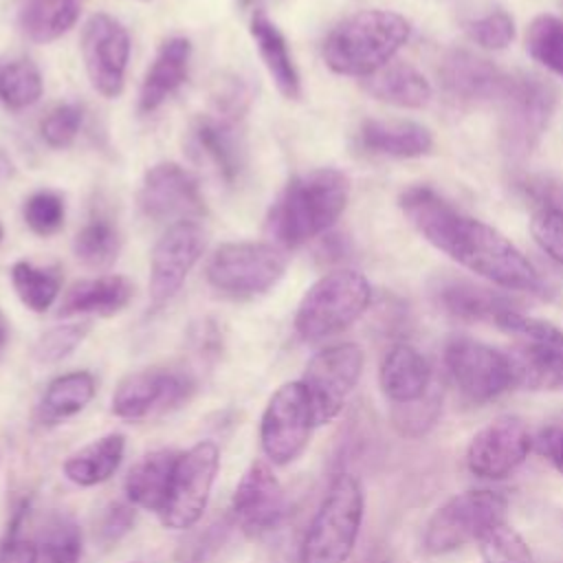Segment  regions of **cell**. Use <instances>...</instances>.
<instances>
[{
  "instance_id": "6da1fadb",
  "label": "cell",
  "mask_w": 563,
  "mask_h": 563,
  "mask_svg": "<svg viewBox=\"0 0 563 563\" xmlns=\"http://www.w3.org/2000/svg\"><path fill=\"white\" fill-rule=\"evenodd\" d=\"M398 207L431 246L466 271L504 290L548 297L534 264L501 231L462 213L435 189L411 185L400 194Z\"/></svg>"
},
{
  "instance_id": "7a4b0ae2",
  "label": "cell",
  "mask_w": 563,
  "mask_h": 563,
  "mask_svg": "<svg viewBox=\"0 0 563 563\" xmlns=\"http://www.w3.org/2000/svg\"><path fill=\"white\" fill-rule=\"evenodd\" d=\"M350 200V180L336 167L297 174L273 202L266 233L279 249H297L334 227Z\"/></svg>"
},
{
  "instance_id": "3957f363",
  "label": "cell",
  "mask_w": 563,
  "mask_h": 563,
  "mask_svg": "<svg viewBox=\"0 0 563 563\" xmlns=\"http://www.w3.org/2000/svg\"><path fill=\"white\" fill-rule=\"evenodd\" d=\"M409 18L387 9H365L341 20L323 40L325 66L343 77L365 79L387 66L411 37Z\"/></svg>"
},
{
  "instance_id": "277c9868",
  "label": "cell",
  "mask_w": 563,
  "mask_h": 563,
  "mask_svg": "<svg viewBox=\"0 0 563 563\" xmlns=\"http://www.w3.org/2000/svg\"><path fill=\"white\" fill-rule=\"evenodd\" d=\"M365 512L361 482L336 473L306 530L301 563H345L356 545Z\"/></svg>"
},
{
  "instance_id": "5b68a950",
  "label": "cell",
  "mask_w": 563,
  "mask_h": 563,
  "mask_svg": "<svg viewBox=\"0 0 563 563\" xmlns=\"http://www.w3.org/2000/svg\"><path fill=\"white\" fill-rule=\"evenodd\" d=\"M495 328L512 334L517 343L506 352L512 385L528 391H563V330L550 321L512 308L501 312Z\"/></svg>"
},
{
  "instance_id": "8992f818",
  "label": "cell",
  "mask_w": 563,
  "mask_h": 563,
  "mask_svg": "<svg viewBox=\"0 0 563 563\" xmlns=\"http://www.w3.org/2000/svg\"><path fill=\"white\" fill-rule=\"evenodd\" d=\"M369 301L372 286L358 271L339 268L325 273L301 297L295 330L303 341H323L361 319Z\"/></svg>"
},
{
  "instance_id": "52a82bcc",
  "label": "cell",
  "mask_w": 563,
  "mask_h": 563,
  "mask_svg": "<svg viewBox=\"0 0 563 563\" xmlns=\"http://www.w3.org/2000/svg\"><path fill=\"white\" fill-rule=\"evenodd\" d=\"M499 143L508 161H523L534 152L556 108L554 88L534 75H508L497 97Z\"/></svg>"
},
{
  "instance_id": "ba28073f",
  "label": "cell",
  "mask_w": 563,
  "mask_h": 563,
  "mask_svg": "<svg viewBox=\"0 0 563 563\" xmlns=\"http://www.w3.org/2000/svg\"><path fill=\"white\" fill-rule=\"evenodd\" d=\"M508 499L501 493L477 488L464 490L440 504L424 523L422 550L431 556H442L479 541V537L506 521Z\"/></svg>"
},
{
  "instance_id": "9c48e42d",
  "label": "cell",
  "mask_w": 563,
  "mask_h": 563,
  "mask_svg": "<svg viewBox=\"0 0 563 563\" xmlns=\"http://www.w3.org/2000/svg\"><path fill=\"white\" fill-rule=\"evenodd\" d=\"M288 257L273 242H227L207 264V282L231 299H251L268 292L286 273Z\"/></svg>"
},
{
  "instance_id": "30bf717a",
  "label": "cell",
  "mask_w": 563,
  "mask_h": 563,
  "mask_svg": "<svg viewBox=\"0 0 563 563\" xmlns=\"http://www.w3.org/2000/svg\"><path fill=\"white\" fill-rule=\"evenodd\" d=\"M444 367L460 391L473 405L495 400L512 385L508 354L471 336H453L444 345Z\"/></svg>"
},
{
  "instance_id": "8fae6325",
  "label": "cell",
  "mask_w": 563,
  "mask_h": 563,
  "mask_svg": "<svg viewBox=\"0 0 563 563\" xmlns=\"http://www.w3.org/2000/svg\"><path fill=\"white\" fill-rule=\"evenodd\" d=\"M363 350L356 343H334L319 350L306 365L301 385L310 398L314 427L334 420L363 374Z\"/></svg>"
},
{
  "instance_id": "7c38bea8",
  "label": "cell",
  "mask_w": 563,
  "mask_h": 563,
  "mask_svg": "<svg viewBox=\"0 0 563 563\" xmlns=\"http://www.w3.org/2000/svg\"><path fill=\"white\" fill-rule=\"evenodd\" d=\"M314 429L310 398L301 380L284 383L271 396L260 424V442L268 462L290 464L308 446Z\"/></svg>"
},
{
  "instance_id": "4fadbf2b",
  "label": "cell",
  "mask_w": 563,
  "mask_h": 563,
  "mask_svg": "<svg viewBox=\"0 0 563 563\" xmlns=\"http://www.w3.org/2000/svg\"><path fill=\"white\" fill-rule=\"evenodd\" d=\"M218 466L220 453L213 440H202L178 455L167 501L158 512L165 528L185 530L202 517Z\"/></svg>"
},
{
  "instance_id": "5bb4252c",
  "label": "cell",
  "mask_w": 563,
  "mask_h": 563,
  "mask_svg": "<svg viewBox=\"0 0 563 563\" xmlns=\"http://www.w3.org/2000/svg\"><path fill=\"white\" fill-rule=\"evenodd\" d=\"M207 233L196 220L169 224L150 255V303L163 308L205 253Z\"/></svg>"
},
{
  "instance_id": "9a60e30c",
  "label": "cell",
  "mask_w": 563,
  "mask_h": 563,
  "mask_svg": "<svg viewBox=\"0 0 563 563\" xmlns=\"http://www.w3.org/2000/svg\"><path fill=\"white\" fill-rule=\"evenodd\" d=\"M81 57L92 88L108 99L119 97L130 57L125 26L108 13L90 15L81 31Z\"/></svg>"
},
{
  "instance_id": "2e32d148",
  "label": "cell",
  "mask_w": 563,
  "mask_h": 563,
  "mask_svg": "<svg viewBox=\"0 0 563 563\" xmlns=\"http://www.w3.org/2000/svg\"><path fill=\"white\" fill-rule=\"evenodd\" d=\"M139 207L150 220H172V224L200 220L207 213L198 180L185 167L169 161L156 163L145 172L139 189Z\"/></svg>"
},
{
  "instance_id": "e0dca14e",
  "label": "cell",
  "mask_w": 563,
  "mask_h": 563,
  "mask_svg": "<svg viewBox=\"0 0 563 563\" xmlns=\"http://www.w3.org/2000/svg\"><path fill=\"white\" fill-rule=\"evenodd\" d=\"M532 446L526 422L517 416H497L471 438L466 468L482 479H501L517 471Z\"/></svg>"
},
{
  "instance_id": "ac0fdd59",
  "label": "cell",
  "mask_w": 563,
  "mask_h": 563,
  "mask_svg": "<svg viewBox=\"0 0 563 563\" xmlns=\"http://www.w3.org/2000/svg\"><path fill=\"white\" fill-rule=\"evenodd\" d=\"M194 391L187 374L172 369H141L128 374L112 394V413L125 420H139L154 411L178 407Z\"/></svg>"
},
{
  "instance_id": "d6986e66",
  "label": "cell",
  "mask_w": 563,
  "mask_h": 563,
  "mask_svg": "<svg viewBox=\"0 0 563 563\" xmlns=\"http://www.w3.org/2000/svg\"><path fill=\"white\" fill-rule=\"evenodd\" d=\"M286 497L273 468L255 460L240 477L233 493V517L246 537L271 532L284 517Z\"/></svg>"
},
{
  "instance_id": "ffe728a7",
  "label": "cell",
  "mask_w": 563,
  "mask_h": 563,
  "mask_svg": "<svg viewBox=\"0 0 563 563\" xmlns=\"http://www.w3.org/2000/svg\"><path fill=\"white\" fill-rule=\"evenodd\" d=\"M440 84L449 99L455 103H482L497 101L506 77L495 64L471 53V51H449L440 64Z\"/></svg>"
},
{
  "instance_id": "44dd1931",
  "label": "cell",
  "mask_w": 563,
  "mask_h": 563,
  "mask_svg": "<svg viewBox=\"0 0 563 563\" xmlns=\"http://www.w3.org/2000/svg\"><path fill=\"white\" fill-rule=\"evenodd\" d=\"M431 378L429 361L409 343L391 345L378 367L380 391L394 407L424 398L431 391Z\"/></svg>"
},
{
  "instance_id": "7402d4cb",
  "label": "cell",
  "mask_w": 563,
  "mask_h": 563,
  "mask_svg": "<svg viewBox=\"0 0 563 563\" xmlns=\"http://www.w3.org/2000/svg\"><path fill=\"white\" fill-rule=\"evenodd\" d=\"M235 119L238 117L233 114L216 112L209 117H200L191 130L196 147L209 158L218 176L229 187L240 180L246 161L244 141L235 125Z\"/></svg>"
},
{
  "instance_id": "603a6c76",
  "label": "cell",
  "mask_w": 563,
  "mask_h": 563,
  "mask_svg": "<svg viewBox=\"0 0 563 563\" xmlns=\"http://www.w3.org/2000/svg\"><path fill=\"white\" fill-rule=\"evenodd\" d=\"M363 152L389 158H418L431 152L433 134L427 125L409 119H367L356 132Z\"/></svg>"
},
{
  "instance_id": "cb8c5ba5",
  "label": "cell",
  "mask_w": 563,
  "mask_h": 563,
  "mask_svg": "<svg viewBox=\"0 0 563 563\" xmlns=\"http://www.w3.org/2000/svg\"><path fill=\"white\" fill-rule=\"evenodd\" d=\"M431 295L440 310L462 321L493 323L501 312L517 308L508 295L462 277H440Z\"/></svg>"
},
{
  "instance_id": "d4e9b609",
  "label": "cell",
  "mask_w": 563,
  "mask_h": 563,
  "mask_svg": "<svg viewBox=\"0 0 563 563\" xmlns=\"http://www.w3.org/2000/svg\"><path fill=\"white\" fill-rule=\"evenodd\" d=\"M189 59H191V44L187 37H167L143 81H141V90H139V110L141 112H154L158 106H163V101L176 92L183 81L187 79V73H189Z\"/></svg>"
},
{
  "instance_id": "484cf974",
  "label": "cell",
  "mask_w": 563,
  "mask_h": 563,
  "mask_svg": "<svg viewBox=\"0 0 563 563\" xmlns=\"http://www.w3.org/2000/svg\"><path fill=\"white\" fill-rule=\"evenodd\" d=\"M134 297V284L123 275H101L75 282L59 301V317L99 314L112 317L121 312Z\"/></svg>"
},
{
  "instance_id": "4316f807",
  "label": "cell",
  "mask_w": 563,
  "mask_h": 563,
  "mask_svg": "<svg viewBox=\"0 0 563 563\" xmlns=\"http://www.w3.org/2000/svg\"><path fill=\"white\" fill-rule=\"evenodd\" d=\"M249 31H251L255 48H257L273 84L277 86V90L286 99H299L301 77H299V70L295 66V59H292V53L288 48L284 33L277 29V24L264 11H255L251 15Z\"/></svg>"
},
{
  "instance_id": "83f0119b",
  "label": "cell",
  "mask_w": 563,
  "mask_h": 563,
  "mask_svg": "<svg viewBox=\"0 0 563 563\" xmlns=\"http://www.w3.org/2000/svg\"><path fill=\"white\" fill-rule=\"evenodd\" d=\"M361 81H363V90L372 99L383 101L387 106H396V108L416 110L427 106L433 97V88L429 79L418 68L405 62H389L387 66L378 68L376 73H372Z\"/></svg>"
},
{
  "instance_id": "f1b7e54d",
  "label": "cell",
  "mask_w": 563,
  "mask_h": 563,
  "mask_svg": "<svg viewBox=\"0 0 563 563\" xmlns=\"http://www.w3.org/2000/svg\"><path fill=\"white\" fill-rule=\"evenodd\" d=\"M178 455L180 453H174L172 449H158L143 455L125 477L128 501L145 510L161 512L169 495Z\"/></svg>"
},
{
  "instance_id": "f546056e",
  "label": "cell",
  "mask_w": 563,
  "mask_h": 563,
  "mask_svg": "<svg viewBox=\"0 0 563 563\" xmlns=\"http://www.w3.org/2000/svg\"><path fill=\"white\" fill-rule=\"evenodd\" d=\"M125 438L123 433H108L64 462V475L77 486H97L114 475L123 460Z\"/></svg>"
},
{
  "instance_id": "4dcf8cb0",
  "label": "cell",
  "mask_w": 563,
  "mask_h": 563,
  "mask_svg": "<svg viewBox=\"0 0 563 563\" xmlns=\"http://www.w3.org/2000/svg\"><path fill=\"white\" fill-rule=\"evenodd\" d=\"M81 13V0H26L18 22L26 40L48 44L68 33Z\"/></svg>"
},
{
  "instance_id": "1f68e13d",
  "label": "cell",
  "mask_w": 563,
  "mask_h": 563,
  "mask_svg": "<svg viewBox=\"0 0 563 563\" xmlns=\"http://www.w3.org/2000/svg\"><path fill=\"white\" fill-rule=\"evenodd\" d=\"M95 396V376L90 372H68L53 378L44 391L40 411L42 420L59 422L66 420L92 400Z\"/></svg>"
},
{
  "instance_id": "d6a6232c",
  "label": "cell",
  "mask_w": 563,
  "mask_h": 563,
  "mask_svg": "<svg viewBox=\"0 0 563 563\" xmlns=\"http://www.w3.org/2000/svg\"><path fill=\"white\" fill-rule=\"evenodd\" d=\"M121 249V235L110 218H90L73 240L75 257L90 268H108Z\"/></svg>"
},
{
  "instance_id": "836d02e7",
  "label": "cell",
  "mask_w": 563,
  "mask_h": 563,
  "mask_svg": "<svg viewBox=\"0 0 563 563\" xmlns=\"http://www.w3.org/2000/svg\"><path fill=\"white\" fill-rule=\"evenodd\" d=\"M11 284L29 310L44 312L55 303L62 288V277L57 268H37L31 262L20 260L11 266Z\"/></svg>"
},
{
  "instance_id": "e575fe53",
  "label": "cell",
  "mask_w": 563,
  "mask_h": 563,
  "mask_svg": "<svg viewBox=\"0 0 563 563\" xmlns=\"http://www.w3.org/2000/svg\"><path fill=\"white\" fill-rule=\"evenodd\" d=\"M44 84L31 59H9L0 64V101L11 110H24L42 97Z\"/></svg>"
},
{
  "instance_id": "d590c367",
  "label": "cell",
  "mask_w": 563,
  "mask_h": 563,
  "mask_svg": "<svg viewBox=\"0 0 563 563\" xmlns=\"http://www.w3.org/2000/svg\"><path fill=\"white\" fill-rule=\"evenodd\" d=\"M526 48L534 62L563 77V20L539 13L526 29Z\"/></svg>"
},
{
  "instance_id": "8d00e7d4",
  "label": "cell",
  "mask_w": 563,
  "mask_h": 563,
  "mask_svg": "<svg viewBox=\"0 0 563 563\" xmlns=\"http://www.w3.org/2000/svg\"><path fill=\"white\" fill-rule=\"evenodd\" d=\"M477 543L484 563H537L530 545L508 519L488 528Z\"/></svg>"
},
{
  "instance_id": "74e56055",
  "label": "cell",
  "mask_w": 563,
  "mask_h": 563,
  "mask_svg": "<svg viewBox=\"0 0 563 563\" xmlns=\"http://www.w3.org/2000/svg\"><path fill=\"white\" fill-rule=\"evenodd\" d=\"M40 563H79L81 532L79 526L64 515L48 521L37 548Z\"/></svg>"
},
{
  "instance_id": "f35d334b",
  "label": "cell",
  "mask_w": 563,
  "mask_h": 563,
  "mask_svg": "<svg viewBox=\"0 0 563 563\" xmlns=\"http://www.w3.org/2000/svg\"><path fill=\"white\" fill-rule=\"evenodd\" d=\"M464 33L484 51H504L517 35L515 18L504 9H493L464 22Z\"/></svg>"
},
{
  "instance_id": "ab89813d",
  "label": "cell",
  "mask_w": 563,
  "mask_h": 563,
  "mask_svg": "<svg viewBox=\"0 0 563 563\" xmlns=\"http://www.w3.org/2000/svg\"><path fill=\"white\" fill-rule=\"evenodd\" d=\"M90 332V321H70L46 330L33 345V358L51 365L66 358Z\"/></svg>"
},
{
  "instance_id": "60d3db41",
  "label": "cell",
  "mask_w": 563,
  "mask_h": 563,
  "mask_svg": "<svg viewBox=\"0 0 563 563\" xmlns=\"http://www.w3.org/2000/svg\"><path fill=\"white\" fill-rule=\"evenodd\" d=\"M26 227L37 235H53L62 229L66 218V202L64 196L51 189H42L31 194L24 200L22 209Z\"/></svg>"
},
{
  "instance_id": "b9f144b4",
  "label": "cell",
  "mask_w": 563,
  "mask_h": 563,
  "mask_svg": "<svg viewBox=\"0 0 563 563\" xmlns=\"http://www.w3.org/2000/svg\"><path fill=\"white\" fill-rule=\"evenodd\" d=\"M84 123V110L77 103L55 106L40 123V134L51 147H68Z\"/></svg>"
},
{
  "instance_id": "7bdbcfd3",
  "label": "cell",
  "mask_w": 563,
  "mask_h": 563,
  "mask_svg": "<svg viewBox=\"0 0 563 563\" xmlns=\"http://www.w3.org/2000/svg\"><path fill=\"white\" fill-rule=\"evenodd\" d=\"M530 233L539 249L563 266V209H537Z\"/></svg>"
},
{
  "instance_id": "ee69618b",
  "label": "cell",
  "mask_w": 563,
  "mask_h": 563,
  "mask_svg": "<svg viewBox=\"0 0 563 563\" xmlns=\"http://www.w3.org/2000/svg\"><path fill=\"white\" fill-rule=\"evenodd\" d=\"M440 413V400L438 394L429 391L424 398L396 407L394 411V422L396 427L407 433V435H422L429 427L435 424Z\"/></svg>"
},
{
  "instance_id": "f6af8a7d",
  "label": "cell",
  "mask_w": 563,
  "mask_h": 563,
  "mask_svg": "<svg viewBox=\"0 0 563 563\" xmlns=\"http://www.w3.org/2000/svg\"><path fill=\"white\" fill-rule=\"evenodd\" d=\"M517 191L539 209H563V180L554 176H523L515 183Z\"/></svg>"
},
{
  "instance_id": "bcb514c9",
  "label": "cell",
  "mask_w": 563,
  "mask_h": 563,
  "mask_svg": "<svg viewBox=\"0 0 563 563\" xmlns=\"http://www.w3.org/2000/svg\"><path fill=\"white\" fill-rule=\"evenodd\" d=\"M134 526V506L132 504H112L99 519L97 526V537L103 545H112L117 543L123 534L130 532V528Z\"/></svg>"
},
{
  "instance_id": "7dc6e473",
  "label": "cell",
  "mask_w": 563,
  "mask_h": 563,
  "mask_svg": "<svg viewBox=\"0 0 563 563\" xmlns=\"http://www.w3.org/2000/svg\"><path fill=\"white\" fill-rule=\"evenodd\" d=\"M537 451L543 455L556 473L563 475V418L545 424L537 435Z\"/></svg>"
},
{
  "instance_id": "c3c4849f",
  "label": "cell",
  "mask_w": 563,
  "mask_h": 563,
  "mask_svg": "<svg viewBox=\"0 0 563 563\" xmlns=\"http://www.w3.org/2000/svg\"><path fill=\"white\" fill-rule=\"evenodd\" d=\"M0 563H40L37 545L24 539H9L0 545Z\"/></svg>"
},
{
  "instance_id": "681fc988",
  "label": "cell",
  "mask_w": 563,
  "mask_h": 563,
  "mask_svg": "<svg viewBox=\"0 0 563 563\" xmlns=\"http://www.w3.org/2000/svg\"><path fill=\"white\" fill-rule=\"evenodd\" d=\"M7 339H9V321H7V317L0 310V352L7 345Z\"/></svg>"
},
{
  "instance_id": "f907efd6",
  "label": "cell",
  "mask_w": 563,
  "mask_h": 563,
  "mask_svg": "<svg viewBox=\"0 0 563 563\" xmlns=\"http://www.w3.org/2000/svg\"><path fill=\"white\" fill-rule=\"evenodd\" d=\"M251 2H253V0H240V4H242V7H249Z\"/></svg>"
},
{
  "instance_id": "816d5d0a",
  "label": "cell",
  "mask_w": 563,
  "mask_h": 563,
  "mask_svg": "<svg viewBox=\"0 0 563 563\" xmlns=\"http://www.w3.org/2000/svg\"><path fill=\"white\" fill-rule=\"evenodd\" d=\"M2 238H4V227H2V222H0V242H2Z\"/></svg>"
}]
</instances>
